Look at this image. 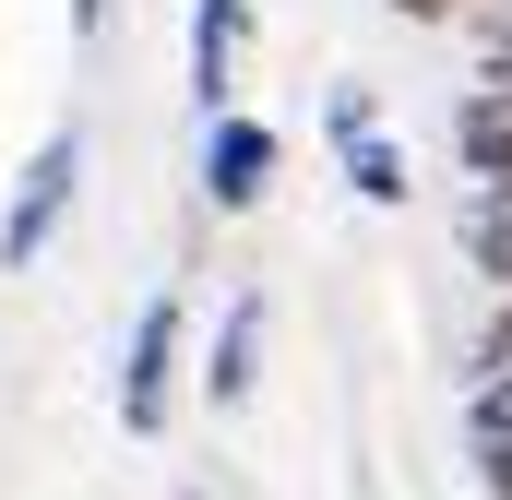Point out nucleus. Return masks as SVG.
<instances>
[{"label": "nucleus", "mask_w": 512, "mask_h": 500, "mask_svg": "<svg viewBox=\"0 0 512 500\" xmlns=\"http://www.w3.org/2000/svg\"><path fill=\"white\" fill-rule=\"evenodd\" d=\"M72 203H84V120H60L24 155V179H12V203H0V274H36L48 239L72 227Z\"/></svg>", "instance_id": "1"}, {"label": "nucleus", "mask_w": 512, "mask_h": 500, "mask_svg": "<svg viewBox=\"0 0 512 500\" xmlns=\"http://www.w3.org/2000/svg\"><path fill=\"white\" fill-rule=\"evenodd\" d=\"M179 370H191V310H179V286H155V298L131 310V346H120V429L131 441H167Z\"/></svg>", "instance_id": "2"}, {"label": "nucleus", "mask_w": 512, "mask_h": 500, "mask_svg": "<svg viewBox=\"0 0 512 500\" xmlns=\"http://www.w3.org/2000/svg\"><path fill=\"white\" fill-rule=\"evenodd\" d=\"M179 500H203V489H179Z\"/></svg>", "instance_id": "14"}, {"label": "nucleus", "mask_w": 512, "mask_h": 500, "mask_svg": "<svg viewBox=\"0 0 512 500\" xmlns=\"http://www.w3.org/2000/svg\"><path fill=\"white\" fill-rule=\"evenodd\" d=\"M334 155H346V191H358V203H405V191H417V179H405V143H393V131H358V143H334Z\"/></svg>", "instance_id": "8"}, {"label": "nucleus", "mask_w": 512, "mask_h": 500, "mask_svg": "<svg viewBox=\"0 0 512 500\" xmlns=\"http://www.w3.org/2000/svg\"><path fill=\"white\" fill-rule=\"evenodd\" d=\"M322 131H334V143L382 131V96H370V84H334V96H322Z\"/></svg>", "instance_id": "9"}, {"label": "nucleus", "mask_w": 512, "mask_h": 500, "mask_svg": "<svg viewBox=\"0 0 512 500\" xmlns=\"http://www.w3.org/2000/svg\"><path fill=\"white\" fill-rule=\"evenodd\" d=\"M477 477H489V500H512V429H477Z\"/></svg>", "instance_id": "10"}, {"label": "nucleus", "mask_w": 512, "mask_h": 500, "mask_svg": "<svg viewBox=\"0 0 512 500\" xmlns=\"http://www.w3.org/2000/svg\"><path fill=\"white\" fill-rule=\"evenodd\" d=\"M262 334H274V310H262V286H239V298L215 310V346H203V405H215V417H227V405H251Z\"/></svg>", "instance_id": "5"}, {"label": "nucleus", "mask_w": 512, "mask_h": 500, "mask_svg": "<svg viewBox=\"0 0 512 500\" xmlns=\"http://www.w3.org/2000/svg\"><path fill=\"white\" fill-rule=\"evenodd\" d=\"M453 239H465V262H477V274H489V286L512 298V191H465Z\"/></svg>", "instance_id": "7"}, {"label": "nucleus", "mask_w": 512, "mask_h": 500, "mask_svg": "<svg viewBox=\"0 0 512 500\" xmlns=\"http://www.w3.org/2000/svg\"><path fill=\"white\" fill-rule=\"evenodd\" d=\"M382 12H405V24H453L465 0H382Z\"/></svg>", "instance_id": "11"}, {"label": "nucleus", "mask_w": 512, "mask_h": 500, "mask_svg": "<svg viewBox=\"0 0 512 500\" xmlns=\"http://www.w3.org/2000/svg\"><path fill=\"white\" fill-rule=\"evenodd\" d=\"M96 24H108V0H72V36H96Z\"/></svg>", "instance_id": "12"}, {"label": "nucleus", "mask_w": 512, "mask_h": 500, "mask_svg": "<svg viewBox=\"0 0 512 500\" xmlns=\"http://www.w3.org/2000/svg\"><path fill=\"white\" fill-rule=\"evenodd\" d=\"M477 191H512V179H477Z\"/></svg>", "instance_id": "13"}, {"label": "nucleus", "mask_w": 512, "mask_h": 500, "mask_svg": "<svg viewBox=\"0 0 512 500\" xmlns=\"http://www.w3.org/2000/svg\"><path fill=\"white\" fill-rule=\"evenodd\" d=\"M274 167H286V131L274 120H251V108L203 120V203L215 215H251L262 191H274Z\"/></svg>", "instance_id": "3"}, {"label": "nucleus", "mask_w": 512, "mask_h": 500, "mask_svg": "<svg viewBox=\"0 0 512 500\" xmlns=\"http://www.w3.org/2000/svg\"><path fill=\"white\" fill-rule=\"evenodd\" d=\"M453 155H465V179H512V84H465V108H453Z\"/></svg>", "instance_id": "6"}, {"label": "nucleus", "mask_w": 512, "mask_h": 500, "mask_svg": "<svg viewBox=\"0 0 512 500\" xmlns=\"http://www.w3.org/2000/svg\"><path fill=\"white\" fill-rule=\"evenodd\" d=\"M239 48H251V0H191V108L203 120L239 108Z\"/></svg>", "instance_id": "4"}]
</instances>
